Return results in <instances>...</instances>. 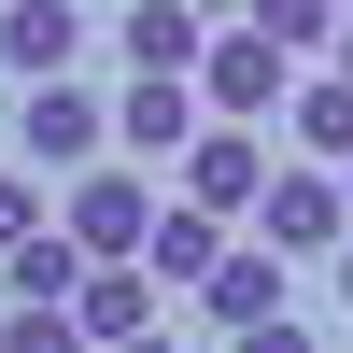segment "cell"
I'll use <instances>...</instances> for the list:
<instances>
[{
  "label": "cell",
  "instance_id": "obj_12",
  "mask_svg": "<svg viewBox=\"0 0 353 353\" xmlns=\"http://www.w3.org/2000/svg\"><path fill=\"white\" fill-rule=\"evenodd\" d=\"M113 43H128V71H198V57H212V14H184V0H141Z\"/></svg>",
  "mask_w": 353,
  "mask_h": 353
},
{
  "label": "cell",
  "instance_id": "obj_5",
  "mask_svg": "<svg viewBox=\"0 0 353 353\" xmlns=\"http://www.w3.org/2000/svg\"><path fill=\"white\" fill-rule=\"evenodd\" d=\"M283 283H297V254H269V241H254V226H241V254H226V269L212 283H198V325H226V339H241V325H283V311H297V297H283Z\"/></svg>",
  "mask_w": 353,
  "mask_h": 353
},
{
  "label": "cell",
  "instance_id": "obj_19",
  "mask_svg": "<svg viewBox=\"0 0 353 353\" xmlns=\"http://www.w3.org/2000/svg\"><path fill=\"white\" fill-rule=\"evenodd\" d=\"M325 71H353V28H339V57H325Z\"/></svg>",
  "mask_w": 353,
  "mask_h": 353
},
{
  "label": "cell",
  "instance_id": "obj_14",
  "mask_svg": "<svg viewBox=\"0 0 353 353\" xmlns=\"http://www.w3.org/2000/svg\"><path fill=\"white\" fill-rule=\"evenodd\" d=\"M254 28H269L283 57H339V28H353V14H339V0H254Z\"/></svg>",
  "mask_w": 353,
  "mask_h": 353
},
{
  "label": "cell",
  "instance_id": "obj_6",
  "mask_svg": "<svg viewBox=\"0 0 353 353\" xmlns=\"http://www.w3.org/2000/svg\"><path fill=\"white\" fill-rule=\"evenodd\" d=\"M198 128H212L198 71H128V85H113V141H128V156H184Z\"/></svg>",
  "mask_w": 353,
  "mask_h": 353
},
{
  "label": "cell",
  "instance_id": "obj_13",
  "mask_svg": "<svg viewBox=\"0 0 353 353\" xmlns=\"http://www.w3.org/2000/svg\"><path fill=\"white\" fill-rule=\"evenodd\" d=\"M85 269H99V254H85L71 226H43V241H14V254H0V283H14V297H57V311L85 297Z\"/></svg>",
  "mask_w": 353,
  "mask_h": 353
},
{
  "label": "cell",
  "instance_id": "obj_17",
  "mask_svg": "<svg viewBox=\"0 0 353 353\" xmlns=\"http://www.w3.org/2000/svg\"><path fill=\"white\" fill-rule=\"evenodd\" d=\"M241 353H311V325L283 311V325H241Z\"/></svg>",
  "mask_w": 353,
  "mask_h": 353
},
{
  "label": "cell",
  "instance_id": "obj_22",
  "mask_svg": "<svg viewBox=\"0 0 353 353\" xmlns=\"http://www.w3.org/2000/svg\"><path fill=\"white\" fill-rule=\"evenodd\" d=\"M339 184H353V170H339Z\"/></svg>",
  "mask_w": 353,
  "mask_h": 353
},
{
  "label": "cell",
  "instance_id": "obj_7",
  "mask_svg": "<svg viewBox=\"0 0 353 353\" xmlns=\"http://www.w3.org/2000/svg\"><path fill=\"white\" fill-rule=\"evenodd\" d=\"M184 198H198V212H226V226H254V198H269V141L212 113V128L184 141Z\"/></svg>",
  "mask_w": 353,
  "mask_h": 353
},
{
  "label": "cell",
  "instance_id": "obj_11",
  "mask_svg": "<svg viewBox=\"0 0 353 353\" xmlns=\"http://www.w3.org/2000/svg\"><path fill=\"white\" fill-rule=\"evenodd\" d=\"M283 113H297V156L311 170H353V71H297Z\"/></svg>",
  "mask_w": 353,
  "mask_h": 353
},
{
  "label": "cell",
  "instance_id": "obj_21",
  "mask_svg": "<svg viewBox=\"0 0 353 353\" xmlns=\"http://www.w3.org/2000/svg\"><path fill=\"white\" fill-rule=\"evenodd\" d=\"M113 353H170V339H113Z\"/></svg>",
  "mask_w": 353,
  "mask_h": 353
},
{
  "label": "cell",
  "instance_id": "obj_16",
  "mask_svg": "<svg viewBox=\"0 0 353 353\" xmlns=\"http://www.w3.org/2000/svg\"><path fill=\"white\" fill-rule=\"evenodd\" d=\"M14 241H43V184H28V170H0V254Z\"/></svg>",
  "mask_w": 353,
  "mask_h": 353
},
{
  "label": "cell",
  "instance_id": "obj_15",
  "mask_svg": "<svg viewBox=\"0 0 353 353\" xmlns=\"http://www.w3.org/2000/svg\"><path fill=\"white\" fill-rule=\"evenodd\" d=\"M0 353H99V339H85V311H57V297H14V311H0Z\"/></svg>",
  "mask_w": 353,
  "mask_h": 353
},
{
  "label": "cell",
  "instance_id": "obj_4",
  "mask_svg": "<svg viewBox=\"0 0 353 353\" xmlns=\"http://www.w3.org/2000/svg\"><path fill=\"white\" fill-rule=\"evenodd\" d=\"M170 198H141V170H71V241L99 254V269H128L141 241H156Z\"/></svg>",
  "mask_w": 353,
  "mask_h": 353
},
{
  "label": "cell",
  "instance_id": "obj_3",
  "mask_svg": "<svg viewBox=\"0 0 353 353\" xmlns=\"http://www.w3.org/2000/svg\"><path fill=\"white\" fill-rule=\"evenodd\" d=\"M254 241H269V254H339L353 241V184H339V170H269V198H254Z\"/></svg>",
  "mask_w": 353,
  "mask_h": 353
},
{
  "label": "cell",
  "instance_id": "obj_10",
  "mask_svg": "<svg viewBox=\"0 0 353 353\" xmlns=\"http://www.w3.org/2000/svg\"><path fill=\"white\" fill-rule=\"evenodd\" d=\"M71 311H85V339L113 353V339H156V311H170V283H156V269L128 254V269H85V297H71Z\"/></svg>",
  "mask_w": 353,
  "mask_h": 353
},
{
  "label": "cell",
  "instance_id": "obj_9",
  "mask_svg": "<svg viewBox=\"0 0 353 353\" xmlns=\"http://www.w3.org/2000/svg\"><path fill=\"white\" fill-rule=\"evenodd\" d=\"M71 57H85V0H0V71L57 85Z\"/></svg>",
  "mask_w": 353,
  "mask_h": 353
},
{
  "label": "cell",
  "instance_id": "obj_18",
  "mask_svg": "<svg viewBox=\"0 0 353 353\" xmlns=\"http://www.w3.org/2000/svg\"><path fill=\"white\" fill-rule=\"evenodd\" d=\"M184 14H212V28H241V14H254V0H184Z\"/></svg>",
  "mask_w": 353,
  "mask_h": 353
},
{
  "label": "cell",
  "instance_id": "obj_20",
  "mask_svg": "<svg viewBox=\"0 0 353 353\" xmlns=\"http://www.w3.org/2000/svg\"><path fill=\"white\" fill-rule=\"evenodd\" d=\"M339 297H353V241H339Z\"/></svg>",
  "mask_w": 353,
  "mask_h": 353
},
{
  "label": "cell",
  "instance_id": "obj_1",
  "mask_svg": "<svg viewBox=\"0 0 353 353\" xmlns=\"http://www.w3.org/2000/svg\"><path fill=\"white\" fill-rule=\"evenodd\" d=\"M297 71H311V57H283L269 43V28H212V57H198V99H212L226 113V128H254V113H283V99H297Z\"/></svg>",
  "mask_w": 353,
  "mask_h": 353
},
{
  "label": "cell",
  "instance_id": "obj_2",
  "mask_svg": "<svg viewBox=\"0 0 353 353\" xmlns=\"http://www.w3.org/2000/svg\"><path fill=\"white\" fill-rule=\"evenodd\" d=\"M14 156H28V170H99V156H113V99H99L85 71L28 85V113H14Z\"/></svg>",
  "mask_w": 353,
  "mask_h": 353
},
{
  "label": "cell",
  "instance_id": "obj_8",
  "mask_svg": "<svg viewBox=\"0 0 353 353\" xmlns=\"http://www.w3.org/2000/svg\"><path fill=\"white\" fill-rule=\"evenodd\" d=\"M226 254H241V226H226V212H198V198H170V212H156V241H141V269H156L170 297H198Z\"/></svg>",
  "mask_w": 353,
  "mask_h": 353
}]
</instances>
